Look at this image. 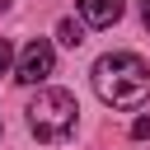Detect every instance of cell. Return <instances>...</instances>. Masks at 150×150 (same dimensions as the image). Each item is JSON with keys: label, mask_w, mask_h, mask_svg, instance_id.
Segmentation results:
<instances>
[{"label": "cell", "mask_w": 150, "mask_h": 150, "mask_svg": "<svg viewBox=\"0 0 150 150\" xmlns=\"http://www.w3.org/2000/svg\"><path fill=\"white\" fill-rule=\"evenodd\" d=\"M80 19L89 28H108L122 19V0H80Z\"/></svg>", "instance_id": "obj_4"}, {"label": "cell", "mask_w": 150, "mask_h": 150, "mask_svg": "<svg viewBox=\"0 0 150 150\" xmlns=\"http://www.w3.org/2000/svg\"><path fill=\"white\" fill-rule=\"evenodd\" d=\"M75 122H80V103L75 94L66 89H42L33 103H28V131L42 141V145H61L75 136Z\"/></svg>", "instance_id": "obj_2"}, {"label": "cell", "mask_w": 150, "mask_h": 150, "mask_svg": "<svg viewBox=\"0 0 150 150\" xmlns=\"http://www.w3.org/2000/svg\"><path fill=\"white\" fill-rule=\"evenodd\" d=\"M141 19H145V28H150V0H141Z\"/></svg>", "instance_id": "obj_8"}, {"label": "cell", "mask_w": 150, "mask_h": 150, "mask_svg": "<svg viewBox=\"0 0 150 150\" xmlns=\"http://www.w3.org/2000/svg\"><path fill=\"white\" fill-rule=\"evenodd\" d=\"M131 136L145 141V136H150V117H136V122H131Z\"/></svg>", "instance_id": "obj_6"}, {"label": "cell", "mask_w": 150, "mask_h": 150, "mask_svg": "<svg viewBox=\"0 0 150 150\" xmlns=\"http://www.w3.org/2000/svg\"><path fill=\"white\" fill-rule=\"evenodd\" d=\"M9 61H14V47H9V42H5V38H0V75H5V70H9Z\"/></svg>", "instance_id": "obj_7"}, {"label": "cell", "mask_w": 150, "mask_h": 150, "mask_svg": "<svg viewBox=\"0 0 150 150\" xmlns=\"http://www.w3.org/2000/svg\"><path fill=\"white\" fill-rule=\"evenodd\" d=\"M9 5H14V0H0V9H9Z\"/></svg>", "instance_id": "obj_9"}, {"label": "cell", "mask_w": 150, "mask_h": 150, "mask_svg": "<svg viewBox=\"0 0 150 150\" xmlns=\"http://www.w3.org/2000/svg\"><path fill=\"white\" fill-rule=\"evenodd\" d=\"M52 66H56V52H52V42L47 38H33L28 47H23V56H19V84H42L47 75H52Z\"/></svg>", "instance_id": "obj_3"}, {"label": "cell", "mask_w": 150, "mask_h": 150, "mask_svg": "<svg viewBox=\"0 0 150 150\" xmlns=\"http://www.w3.org/2000/svg\"><path fill=\"white\" fill-rule=\"evenodd\" d=\"M56 42H61V47H80V42H84V28H80L75 19H61V23H56Z\"/></svg>", "instance_id": "obj_5"}, {"label": "cell", "mask_w": 150, "mask_h": 150, "mask_svg": "<svg viewBox=\"0 0 150 150\" xmlns=\"http://www.w3.org/2000/svg\"><path fill=\"white\" fill-rule=\"evenodd\" d=\"M94 89L108 108H141L150 98V66L131 52H108L94 61Z\"/></svg>", "instance_id": "obj_1"}]
</instances>
